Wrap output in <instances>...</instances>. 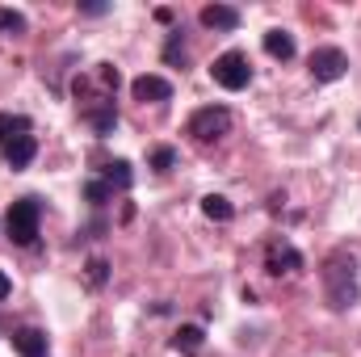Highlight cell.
I'll return each mask as SVG.
<instances>
[{
  "instance_id": "obj_23",
  "label": "cell",
  "mask_w": 361,
  "mask_h": 357,
  "mask_svg": "<svg viewBox=\"0 0 361 357\" xmlns=\"http://www.w3.org/2000/svg\"><path fill=\"white\" fill-rule=\"evenodd\" d=\"M13 294V282H8V273H0V298H8Z\"/></svg>"
},
{
  "instance_id": "obj_3",
  "label": "cell",
  "mask_w": 361,
  "mask_h": 357,
  "mask_svg": "<svg viewBox=\"0 0 361 357\" xmlns=\"http://www.w3.org/2000/svg\"><path fill=\"white\" fill-rule=\"evenodd\" d=\"M210 76H214V85L227 92H240L252 85V63H248V55H240V51H223L214 63H210Z\"/></svg>"
},
{
  "instance_id": "obj_12",
  "label": "cell",
  "mask_w": 361,
  "mask_h": 357,
  "mask_svg": "<svg viewBox=\"0 0 361 357\" xmlns=\"http://www.w3.org/2000/svg\"><path fill=\"white\" fill-rule=\"evenodd\" d=\"M265 55L269 59H294V38L286 34V30H265Z\"/></svg>"
},
{
  "instance_id": "obj_8",
  "label": "cell",
  "mask_w": 361,
  "mask_h": 357,
  "mask_svg": "<svg viewBox=\"0 0 361 357\" xmlns=\"http://www.w3.org/2000/svg\"><path fill=\"white\" fill-rule=\"evenodd\" d=\"M197 17H202L206 30H240V8L235 4H206Z\"/></svg>"
},
{
  "instance_id": "obj_10",
  "label": "cell",
  "mask_w": 361,
  "mask_h": 357,
  "mask_svg": "<svg viewBox=\"0 0 361 357\" xmlns=\"http://www.w3.org/2000/svg\"><path fill=\"white\" fill-rule=\"evenodd\" d=\"M13 349L21 357H42L47 353V332H38V328H21V332H13Z\"/></svg>"
},
{
  "instance_id": "obj_21",
  "label": "cell",
  "mask_w": 361,
  "mask_h": 357,
  "mask_svg": "<svg viewBox=\"0 0 361 357\" xmlns=\"http://www.w3.org/2000/svg\"><path fill=\"white\" fill-rule=\"evenodd\" d=\"M164 59H169V63H185V38H180V30H173V38H169V47H164Z\"/></svg>"
},
{
  "instance_id": "obj_5",
  "label": "cell",
  "mask_w": 361,
  "mask_h": 357,
  "mask_svg": "<svg viewBox=\"0 0 361 357\" xmlns=\"http://www.w3.org/2000/svg\"><path fill=\"white\" fill-rule=\"evenodd\" d=\"M307 68H311V76H315L319 85H332V80H341V76L349 72V55H345L341 47H315L311 59H307Z\"/></svg>"
},
{
  "instance_id": "obj_20",
  "label": "cell",
  "mask_w": 361,
  "mask_h": 357,
  "mask_svg": "<svg viewBox=\"0 0 361 357\" xmlns=\"http://www.w3.org/2000/svg\"><path fill=\"white\" fill-rule=\"evenodd\" d=\"M173 164H177V152H173V147H156V152H152V169H156V173H169Z\"/></svg>"
},
{
  "instance_id": "obj_19",
  "label": "cell",
  "mask_w": 361,
  "mask_h": 357,
  "mask_svg": "<svg viewBox=\"0 0 361 357\" xmlns=\"http://www.w3.org/2000/svg\"><path fill=\"white\" fill-rule=\"evenodd\" d=\"M0 34H25V17L17 8H0Z\"/></svg>"
},
{
  "instance_id": "obj_14",
  "label": "cell",
  "mask_w": 361,
  "mask_h": 357,
  "mask_svg": "<svg viewBox=\"0 0 361 357\" xmlns=\"http://www.w3.org/2000/svg\"><path fill=\"white\" fill-rule=\"evenodd\" d=\"M25 131H30V118H21V114H0V143L21 139Z\"/></svg>"
},
{
  "instance_id": "obj_9",
  "label": "cell",
  "mask_w": 361,
  "mask_h": 357,
  "mask_svg": "<svg viewBox=\"0 0 361 357\" xmlns=\"http://www.w3.org/2000/svg\"><path fill=\"white\" fill-rule=\"evenodd\" d=\"M34 156H38V143H34V135H21V139L4 143V160H8V169H13V173L30 169V164H34Z\"/></svg>"
},
{
  "instance_id": "obj_16",
  "label": "cell",
  "mask_w": 361,
  "mask_h": 357,
  "mask_svg": "<svg viewBox=\"0 0 361 357\" xmlns=\"http://www.w3.org/2000/svg\"><path fill=\"white\" fill-rule=\"evenodd\" d=\"M92 76H97V85H101L105 97H114L118 85H122V76H118V68H114V63H97V72H92Z\"/></svg>"
},
{
  "instance_id": "obj_22",
  "label": "cell",
  "mask_w": 361,
  "mask_h": 357,
  "mask_svg": "<svg viewBox=\"0 0 361 357\" xmlns=\"http://www.w3.org/2000/svg\"><path fill=\"white\" fill-rule=\"evenodd\" d=\"M109 4H101V0H89V4H80V13H89V17H101Z\"/></svg>"
},
{
  "instance_id": "obj_7",
  "label": "cell",
  "mask_w": 361,
  "mask_h": 357,
  "mask_svg": "<svg viewBox=\"0 0 361 357\" xmlns=\"http://www.w3.org/2000/svg\"><path fill=\"white\" fill-rule=\"evenodd\" d=\"M130 92H135V101H169V97H173V85H169L164 76L143 72V76L130 80Z\"/></svg>"
},
{
  "instance_id": "obj_11",
  "label": "cell",
  "mask_w": 361,
  "mask_h": 357,
  "mask_svg": "<svg viewBox=\"0 0 361 357\" xmlns=\"http://www.w3.org/2000/svg\"><path fill=\"white\" fill-rule=\"evenodd\" d=\"M202 214H206L210 223H231V219H235V206H231L223 193H206V198H202Z\"/></svg>"
},
{
  "instance_id": "obj_1",
  "label": "cell",
  "mask_w": 361,
  "mask_h": 357,
  "mask_svg": "<svg viewBox=\"0 0 361 357\" xmlns=\"http://www.w3.org/2000/svg\"><path fill=\"white\" fill-rule=\"evenodd\" d=\"M319 277H324V294H328V307H332V311H349V307L361 298V282H357V261H353V253L336 248V253L324 261Z\"/></svg>"
},
{
  "instance_id": "obj_17",
  "label": "cell",
  "mask_w": 361,
  "mask_h": 357,
  "mask_svg": "<svg viewBox=\"0 0 361 357\" xmlns=\"http://www.w3.org/2000/svg\"><path fill=\"white\" fill-rule=\"evenodd\" d=\"M105 277H109L105 257H89V265H85V282H89L92 290H101V286H105Z\"/></svg>"
},
{
  "instance_id": "obj_6",
  "label": "cell",
  "mask_w": 361,
  "mask_h": 357,
  "mask_svg": "<svg viewBox=\"0 0 361 357\" xmlns=\"http://www.w3.org/2000/svg\"><path fill=\"white\" fill-rule=\"evenodd\" d=\"M298 269H302V253H298L294 244H286V240H273L269 248H265V273L281 277V273H298Z\"/></svg>"
},
{
  "instance_id": "obj_15",
  "label": "cell",
  "mask_w": 361,
  "mask_h": 357,
  "mask_svg": "<svg viewBox=\"0 0 361 357\" xmlns=\"http://www.w3.org/2000/svg\"><path fill=\"white\" fill-rule=\"evenodd\" d=\"M105 181H109V189H114V185H118V189H130V185H135L130 160H114V164H105Z\"/></svg>"
},
{
  "instance_id": "obj_4",
  "label": "cell",
  "mask_w": 361,
  "mask_h": 357,
  "mask_svg": "<svg viewBox=\"0 0 361 357\" xmlns=\"http://www.w3.org/2000/svg\"><path fill=\"white\" fill-rule=\"evenodd\" d=\"M197 143H214V139H223L227 131H231V109L227 105H202L193 118H189V126H185Z\"/></svg>"
},
{
  "instance_id": "obj_2",
  "label": "cell",
  "mask_w": 361,
  "mask_h": 357,
  "mask_svg": "<svg viewBox=\"0 0 361 357\" xmlns=\"http://www.w3.org/2000/svg\"><path fill=\"white\" fill-rule=\"evenodd\" d=\"M38 219H42V202H38V198H17V202L8 206V219H4L8 240L21 244V248H30V244L38 240Z\"/></svg>"
},
{
  "instance_id": "obj_13",
  "label": "cell",
  "mask_w": 361,
  "mask_h": 357,
  "mask_svg": "<svg viewBox=\"0 0 361 357\" xmlns=\"http://www.w3.org/2000/svg\"><path fill=\"white\" fill-rule=\"evenodd\" d=\"M202 341H206V332H202L197 324H180L177 337H173V349H180V353H197Z\"/></svg>"
},
{
  "instance_id": "obj_18",
  "label": "cell",
  "mask_w": 361,
  "mask_h": 357,
  "mask_svg": "<svg viewBox=\"0 0 361 357\" xmlns=\"http://www.w3.org/2000/svg\"><path fill=\"white\" fill-rule=\"evenodd\" d=\"M109 198H114L109 181H89V185H85V202H92V206H105Z\"/></svg>"
}]
</instances>
